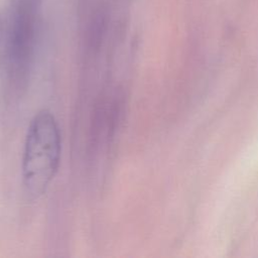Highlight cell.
<instances>
[{
    "label": "cell",
    "instance_id": "cell-1",
    "mask_svg": "<svg viewBox=\"0 0 258 258\" xmlns=\"http://www.w3.org/2000/svg\"><path fill=\"white\" fill-rule=\"evenodd\" d=\"M60 151L54 116L47 110L37 112L27 129L22 158L23 184L30 196L35 198L46 190L58 169Z\"/></svg>",
    "mask_w": 258,
    "mask_h": 258
},
{
    "label": "cell",
    "instance_id": "cell-2",
    "mask_svg": "<svg viewBox=\"0 0 258 258\" xmlns=\"http://www.w3.org/2000/svg\"><path fill=\"white\" fill-rule=\"evenodd\" d=\"M31 8L24 0L13 2L0 14V68L18 77L29 61L33 45Z\"/></svg>",
    "mask_w": 258,
    "mask_h": 258
}]
</instances>
